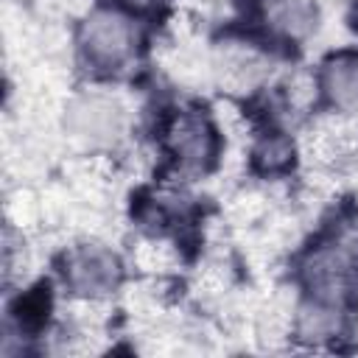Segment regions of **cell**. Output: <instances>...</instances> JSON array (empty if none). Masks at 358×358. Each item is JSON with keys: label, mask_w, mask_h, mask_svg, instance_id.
<instances>
[{"label": "cell", "mask_w": 358, "mask_h": 358, "mask_svg": "<svg viewBox=\"0 0 358 358\" xmlns=\"http://www.w3.org/2000/svg\"><path fill=\"white\" fill-rule=\"evenodd\" d=\"M213 134L215 131L210 129V123L204 117H196V115L182 117L176 126V134H173V148H176L179 159L185 165L201 168L207 159H213V151H215Z\"/></svg>", "instance_id": "3957f363"}, {"label": "cell", "mask_w": 358, "mask_h": 358, "mask_svg": "<svg viewBox=\"0 0 358 358\" xmlns=\"http://www.w3.org/2000/svg\"><path fill=\"white\" fill-rule=\"evenodd\" d=\"M324 90L338 106L358 103V56H338L324 67Z\"/></svg>", "instance_id": "277c9868"}, {"label": "cell", "mask_w": 358, "mask_h": 358, "mask_svg": "<svg viewBox=\"0 0 358 358\" xmlns=\"http://www.w3.org/2000/svg\"><path fill=\"white\" fill-rule=\"evenodd\" d=\"M131 45H134V31L129 20L112 11L95 14L84 28V50L98 67H117L131 53Z\"/></svg>", "instance_id": "6da1fadb"}, {"label": "cell", "mask_w": 358, "mask_h": 358, "mask_svg": "<svg viewBox=\"0 0 358 358\" xmlns=\"http://www.w3.org/2000/svg\"><path fill=\"white\" fill-rule=\"evenodd\" d=\"M129 3H137V6H148V3H154V0H129Z\"/></svg>", "instance_id": "5b68a950"}, {"label": "cell", "mask_w": 358, "mask_h": 358, "mask_svg": "<svg viewBox=\"0 0 358 358\" xmlns=\"http://www.w3.org/2000/svg\"><path fill=\"white\" fill-rule=\"evenodd\" d=\"M120 277L117 260L103 249H81L70 255L67 280L78 294H106Z\"/></svg>", "instance_id": "7a4b0ae2"}]
</instances>
